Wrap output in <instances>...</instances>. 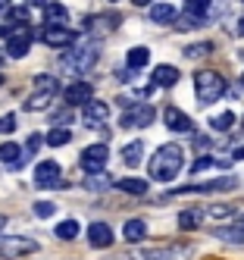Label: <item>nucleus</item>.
Returning a JSON list of instances; mask_svg holds the SVG:
<instances>
[{
	"label": "nucleus",
	"mask_w": 244,
	"mask_h": 260,
	"mask_svg": "<svg viewBox=\"0 0 244 260\" xmlns=\"http://www.w3.org/2000/svg\"><path fill=\"white\" fill-rule=\"evenodd\" d=\"M79 222H75V219H63L60 222V226H56V238H63V241H75V238H79Z\"/></svg>",
	"instance_id": "nucleus-27"
},
{
	"label": "nucleus",
	"mask_w": 244,
	"mask_h": 260,
	"mask_svg": "<svg viewBox=\"0 0 244 260\" xmlns=\"http://www.w3.org/2000/svg\"><path fill=\"white\" fill-rule=\"evenodd\" d=\"M82 119H85V125L97 128V125H103L110 119V107L103 101H91V104H85V116Z\"/></svg>",
	"instance_id": "nucleus-15"
},
{
	"label": "nucleus",
	"mask_w": 244,
	"mask_h": 260,
	"mask_svg": "<svg viewBox=\"0 0 244 260\" xmlns=\"http://www.w3.org/2000/svg\"><path fill=\"white\" fill-rule=\"evenodd\" d=\"M34 185L38 188H53V185H60V163L56 160H44L34 166Z\"/></svg>",
	"instance_id": "nucleus-10"
},
{
	"label": "nucleus",
	"mask_w": 244,
	"mask_h": 260,
	"mask_svg": "<svg viewBox=\"0 0 244 260\" xmlns=\"http://www.w3.org/2000/svg\"><path fill=\"white\" fill-rule=\"evenodd\" d=\"M206 22H210V19H206V13H191V10H188L185 16L176 19V28L179 31H194V28H203Z\"/></svg>",
	"instance_id": "nucleus-18"
},
{
	"label": "nucleus",
	"mask_w": 244,
	"mask_h": 260,
	"mask_svg": "<svg viewBox=\"0 0 244 260\" xmlns=\"http://www.w3.org/2000/svg\"><path fill=\"white\" fill-rule=\"evenodd\" d=\"M53 213H56V204H50V201H38V204H34V216L47 219V216H53Z\"/></svg>",
	"instance_id": "nucleus-34"
},
{
	"label": "nucleus",
	"mask_w": 244,
	"mask_h": 260,
	"mask_svg": "<svg viewBox=\"0 0 244 260\" xmlns=\"http://www.w3.org/2000/svg\"><path fill=\"white\" fill-rule=\"evenodd\" d=\"M44 25H63L66 19H69V10L63 7V4H47L44 7Z\"/></svg>",
	"instance_id": "nucleus-22"
},
{
	"label": "nucleus",
	"mask_w": 244,
	"mask_h": 260,
	"mask_svg": "<svg viewBox=\"0 0 244 260\" xmlns=\"http://www.w3.org/2000/svg\"><path fill=\"white\" fill-rule=\"evenodd\" d=\"M69 138H72L69 128H53V132H47V144L50 147H63V144H69Z\"/></svg>",
	"instance_id": "nucleus-33"
},
{
	"label": "nucleus",
	"mask_w": 244,
	"mask_h": 260,
	"mask_svg": "<svg viewBox=\"0 0 244 260\" xmlns=\"http://www.w3.org/2000/svg\"><path fill=\"white\" fill-rule=\"evenodd\" d=\"M116 188L119 191H125V194H135V198H144V194H150V185H147V179H119L116 182Z\"/></svg>",
	"instance_id": "nucleus-19"
},
{
	"label": "nucleus",
	"mask_w": 244,
	"mask_h": 260,
	"mask_svg": "<svg viewBox=\"0 0 244 260\" xmlns=\"http://www.w3.org/2000/svg\"><path fill=\"white\" fill-rule=\"evenodd\" d=\"M0 85H4V76H0Z\"/></svg>",
	"instance_id": "nucleus-44"
},
{
	"label": "nucleus",
	"mask_w": 244,
	"mask_h": 260,
	"mask_svg": "<svg viewBox=\"0 0 244 260\" xmlns=\"http://www.w3.org/2000/svg\"><path fill=\"white\" fill-rule=\"evenodd\" d=\"M38 251V241L22 238V235H0V257H22V254H34Z\"/></svg>",
	"instance_id": "nucleus-6"
},
{
	"label": "nucleus",
	"mask_w": 244,
	"mask_h": 260,
	"mask_svg": "<svg viewBox=\"0 0 244 260\" xmlns=\"http://www.w3.org/2000/svg\"><path fill=\"white\" fill-rule=\"evenodd\" d=\"M19 160H22V144H13V141L0 144V163H19Z\"/></svg>",
	"instance_id": "nucleus-26"
},
{
	"label": "nucleus",
	"mask_w": 244,
	"mask_h": 260,
	"mask_svg": "<svg viewBox=\"0 0 244 260\" xmlns=\"http://www.w3.org/2000/svg\"><path fill=\"white\" fill-rule=\"evenodd\" d=\"M122 235H125L128 241H141V238L147 235V222H144V219H128L125 226H122Z\"/></svg>",
	"instance_id": "nucleus-25"
},
{
	"label": "nucleus",
	"mask_w": 244,
	"mask_h": 260,
	"mask_svg": "<svg viewBox=\"0 0 244 260\" xmlns=\"http://www.w3.org/2000/svg\"><path fill=\"white\" fill-rule=\"evenodd\" d=\"M213 235L229 241V245H244V229L241 226H219V229H213Z\"/></svg>",
	"instance_id": "nucleus-24"
},
{
	"label": "nucleus",
	"mask_w": 244,
	"mask_h": 260,
	"mask_svg": "<svg viewBox=\"0 0 244 260\" xmlns=\"http://www.w3.org/2000/svg\"><path fill=\"white\" fill-rule=\"evenodd\" d=\"M176 82H179V69H172L169 63H163V66H157L150 72V85L154 88H172Z\"/></svg>",
	"instance_id": "nucleus-17"
},
{
	"label": "nucleus",
	"mask_w": 244,
	"mask_h": 260,
	"mask_svg": "<svg viewBox=\"0 0 244 260\" xmlns=\"http://www.w3.org/2000/svg\"><path fill=\"white\" fill-rule=\"evenodd\" d=\"M135 7H147V4H154V0H131Z\"/></svg>",
	"instance_id": "nucleus-39"
},
{
	"label": "nucleus",
	"mask_w": 244,
	"mask_h": 260,
	"mask_svg": "<svg viewBox=\"0 0 244 260\" xmlns=\"http://www.w3.org/2000/svg\"><path fill=\"white\" fill-rule=\"evenodd\" d=\"M91 94H94L91 82H72V85L66 88V104H69V107H85V104L94 101Z\"/></svg>",
	"instance_id": "nucleus-12"
},
{
	"label": "nucleus",
	"mask_w": 244,
	"mask_h": 260,
	"mask_svg": "<svg viewBox=\"0 0 244 260\" xmlns=\"http://www.w3.org/2000/svg\"><path fill=\"white\" fill-rule=\"evenodd\" d=\"M182 163H185L182 144H163V147H157V154L150 157V163H147L150 179H154V182H172L182 173Z\"/></svg>",
	"instance_id": "nucleus-1"
},
{
	"label": "nucleus",
	"mask_w": 244,
	"mask_h": 260,
	"mask_svg": "<svg viewBox=\"0 0 244 260\" xmlns=\"http://www.w3.org/2000/svg\"><path fill=\"white\" fill-rule=\"evenodd\" d=\"M188 257H194V248L185 245V241L166 248H138L128 254V260H188Z\"/></svg>",
	"instance_id": "nucleus-4"
},
{
	"label": "nucleus",
	"mask_w": 244,
	"mask_h": 260,
	"mask_svg": "<svg viewBox=\"0 0 244 260\" xmlns=\"http://www.w3.org/2000/svg\"><path fill=\"white\" fill-rule=\"evenodd\" d=\"M213 47L210 44H200V47H185V57H206Z\"/></svg>",
	"instance_id": "nucleus-35"
},
{
	"label": "nucleus",
	"mask_w": 244,
	"mask_h": 260,
	"mask_svg": "<svg viewBox=\"0 0 244 260\" xmlns=\"http://www.w3.org/2000/svg\"><path fill=\"white\" fill-rule=\"evenodd\" d=\"M110 157V147L107 144H91L85 147V154H82V170L91 176V173H103V163Z\"/></svg>",
	"instance_id": "nucleus-9"
},
{
	"label": "nucleus",
	"mask_w": 244,
	"mask_h": 260,
	"mask_svg": "<svg viewBox=\"0 0 244 260\" xmlns=\"http://www.w3.org/2000/svg\"><path fill=\"white\" fill-rule=\"evenodd\" d=\"M50 101H53V94H44V91H34V94L25 101V110H31V113H34V110H47V107H50Z\"/></svg>",
	"instance_id": "nucleus-31"
},
{
	"label": "nucleus",
	"mask_w": 244,
	"mask_h": 260,
	"mask_svg": "<svg viewBox=\"0 0 244 260\" xmlns=\"http://www.w3.org/2000/svg\"><path fill=\"white\" fill-rule=\"evenodd\" d=\"M100 57V44L97 41H85V44H72V50H66L60 57V69L72 72V76H85V72L94 69Z\"/></svg>",
	"instance_id": "nucleus-2"
},
{
	"label": "nucleus",
	"mask_w": 244,
	"mask_h": 260,
	"mask_svg": "<svg viewBox=\"0 0 244 260\" xmlns=\"http://www.w3.org/2000/svg\"><path fill=\"white\" fill-rule=\"evenodd\" d=\"M166 125L172 128V132H194V122H191V116L185 113V110H179V107H166Z\"/></svg>",
	"instance_id": "nucleus-14"
},
{
	"label": "nucleus",
	"mask_w": 244,
	"mask_h": 260,
	"mask_svg": "<svg viewBox=\"0 0 244 260\" xmlns=\"http://www.w3.org/2000/svg\"><path fill=\"white\" fill-rule=\"evenodd\" d=\"M203 210L200 207H191V210H182L179 213V229H185V232H191V229H197L200 222H203Z\"/></svg>",
	"instance_id": "nucleus-20"
},
{
	"label": "nucleus",
	"mask_w": 244,
	"mask_h": 260,
	"mask_svg": "<svg viewBox=\"0 0 244 260\" xmlns=\"http://www.w3.org/2000/svg\"><path fill=\"white\" fill-rule=\"evenodd\" d=\"M225 88H229L225 79L219 76V72H213V69H200L194 76V98H197L200 107H210L213 101H219L225 94Z\"/></svg>",
	"instance_id": "nucleus-3"
},
{
	"label": "nucleus",
	"mask_w": 244,
	"mask_h": 260,
	"mask_svg": "<svg viewBox=\"0 0 244 260\" xmlns=\"http://www.w3.org/2000/svg\"><path fill=\"white\" fill-rule=\"evenodd\" d=\"M238 31H241V35H244V19H241V22H238Z\"/></svg>",
	"instance_id": "nucleus-43"
},
{
	"label": "nucleus",
	"mask_w": 244,
	"mask_h": 260,
	"mask_svg": "<svg viewBox=\"0 0 244 260\" xmlns=\"http://www.w3.org/2000/svg\"><path fill=\"white\" fill-rule=\"evenodd\" d=\"M88 241H91V248H110L113 245V229L107 226V222L94 219L88 226Z\"/></svg>",
	"instance_id": "nucleus-13"
},
{
	"label": "nucleus",
	"mask_w": 244,
	"mask_h": 260,
	"mask_svg": "<svg viewBox=\"0 0 244 260\" xmlns=\"http://www.w3.org/2000/svg\"><path fill=\"white\" fill-rule=\"evenodd\" d=\"M147 63H150V50H147V47H131V50H128V57H125V66H128V69L138 72V69H144Z\"/></svg>",
	"instance_id": "nucleus-23"
},
{
	"label": "nucleus",
	"mask_w": 244,
	"mask_h": 260,
	"mask_svg": "<svg viewBox=\"0 0 244 260\" xmlns=\"http://www.w3.org/2000/svg\"><path fill=\"white\" fill-rule=\"evenodd\" d=\"M238 179L235 176H222V179H213V182H200V185H185V188H176L169 191L166 198H182V194H203V191H229L235 188Z\"/></svg>",
	"instance_id": "nucleus-5"
},
{
	"label": "nucleus",
	"mask_w": 244,
	"mask_h": 260,
	"mask_svg": "<svg viewBox=\"0 0 244 260\" xmlns=\"http://www.w3.org/2000/svg\"><path fill=\"white\" fill-rule=\"evenodd\" d=\"M241 82H244V76H241Z\"/></svg>",
	"instance_id": "nucleus-45"
},
{
	"label": "nucleus",
	"mask_w": 244,
	"mask_h": 260,
	"mask_svg": "<svg viewBox=\"0 0 244 260\" xmlns=\"http://www.w3.org/2000/svg\"><path fill=\"white\" fill-rule=\"evenodd\" d=\"M185 4H188V10H191V13H203L206 7H210V0H185Z\"/></svg>",
	"instance_id": "nucleus-36"
},
{
	"label": "nucleus",
	"mask_w": 244,
	"mask_h": 260,
	"mask_svg": "<svg viewBox=\"0 0 244 260\" xmlns=\"http://www.w3.org/2000/svg\"><path fill=\"white\" fill-rule=\"evenodd\" d=\"M34 91H44V94H56L60 85H56L53 76H34Z\"/></svg>",
	"instance_id": "nucleus-32"
},
{
	"label": "nucleus",
	"mask_w": 244,
	"mask_h": 260,
	"mask_svg": "<svg viewBox=\"0 0 244 260\" xmlns=\"http://www.w3.org/2000/svg\"><path fill=\"white\" fill-rule=\"evenodd\" d=\"M147 19L157 22V25H176L179 10L172 4H154V7H150V13H147Z\"/></svg>",
	"instance_id": "nucleus-16"
},
{
	"label": "nucleus",
	"mask_w": 244,
	"mask_h": 260,
	"mask_svg": "<svg viewBox=\"0 0 244 260\" xmlns=\"http://www.w3.org/2000/svg\"><path fill=\"white\" fill-rule=\"evenodd\" d=\"M85 188H88V191H107V188H110V176H107V173H91V176L85 179Z\"/></svg>",
	"instance_id": "nucleus-28"
},
{
	"label": "nucleus",
	"mask_w": 244,
	"mask_h": 260,
	"mask_svg": "<svg viewBox=\"0 0 244 260\" xmlns=\"http://www.w3.org/2000/svg\"><path fill=\"white\" fill-rule=\"evenodd\" d=\"M10 10V0H0V13H7Z\"/></svg>",
	"instance_id": "nucleus-41"
},
{
	"label": "nucleus",
	"mask_w": 244,
	"mask_h": 260,
	"mask_svg": "<svg viewBox=\"0 0 244 260\" xmlns=\"http://www.w3.org/2000/svg\"><path fill=\"white\" fill-rule=\"evenodd\" d=\"M28 50H31V35H28V28H22V31H13V35H10V41H7V57H13V60H22Z\"/></svg>",
	"instance_id": "nucleus-11"
},
{
	"label": "nucleus",
	"mask_w": 244,
	"mask_h": 260,
	"mask_svg": "<svg viewBox=\"0 0 244 260\" xmlns=\"http://www.w3.org/2000/svg\"><path fill=\"white\" fill-rule=\"evenodd\" d=\"M232 125H235V113H229V110H225V113H216V116L210 119V128H213V132H229Z\"/></svg>",
	"instance_id": "nucleus-29"
},
{
	"label": "nucleus",
	"mask_w": 244,
	"mask_h": 260,
	"mask_svg": "<svg viewBox=\"0 0 244 260\" xmlns=\"http://www.w3.org/2000/svg\"><path fill=\"white\" fill-rule=\"evenodd\" d=\"M203 170H229V160H213V157H197L194 160V173Z\"/></svg>",
	"instance_id": "nucleus-30"
},
{
	"label": "nucleus",
	"mask_w": 244,
	"mask_h": 260,
	"mask_svg": "<svg viewBox=\"0 0 244 260\" xmlns=\"http://www.w3.org/2000/svg\"><path fill=\"white\" fill-rule=\"evenodd\" d=\"M41 41L50 44V47H72L79 41V35L72 28H66V25H44L41 28Z\"/></svg>",
	"instance_id": "nucleus-8"
},
{
	"label": "nucleus",
	"mask_w": 244,
	"mask_h": 260,
	"mask_svg": "<svg viewBox=\"0 0 244 260\" xmlns=\"http://www.w3.org/2000/svg\"><path fill=\"white\" fill-rule=\"evenodd\" d=\"M25 4H31V7H47V0H25Z\"/></svg>",
	"instance_id": "nucleus-38"
},
{
	"label": "nucleus",
	"mask_w": 244,
	"mask_h": 260,
	"mask_svg": "<svg viewBox=\"0 0 244 260\" xmlns=\"http://www.w3.org/2000/svg\"><path fill=\"white\" fill-rule=\"evenodd\" d=\"M7 229V216H0V232H4Z\"/></svg>",
	"instance_id": "nucleus-42"
},
{
	"label": "nucleus",
	"mask_w": 244,
	"mask_h": 260,
	"mask_svg": "<svg viewBox=\"0 0 244 260\" xmlns=\"http://www.w3.org/2000/svg\"><path fill=\"white\" fill-rule=\"evenodd\" d=\"M16 128V116H4L0 119V132H13Z\"/></svg>",
	"instance_id": "nucleus-37"
},
{
	"label": "nucleus",
	"mask_w": 244,
	"mask_h": 260,
	"mask_svg": "<svg viewBox=\"0 0 244 260\" xmlns=\"http://www.w3.org/2000/svg\"><path fill=\"white\" fill-rule=\"evenodd\" d=\"M235 160H244V144H241L238 151H235Z\"/></svg>",
	"instance_id": "nucleus-40"
},
{
	"label": "nucleus",
	"mask_w": 244,
	"mask_h": 260,
	"mask_svg": "<svg viewBox=\"0 0 244 260\" xmlns=\"http://www.w3.org/2000/svg\"><path fill=\"white\" fill-rule=\"evenodd\" d=\"M150 122H154V107H150V104L128 107L125 113H122V119H119L122 128H147Z\"/></svg>",
	"instance_id": "nucleus-7"
},
{
	"label": "nucleus",
	"mask_w": 244,
	"mask_h": 260,
	"mask_svg": "<svg viewBox=\"0 0 244 260\" xmlns=\"http://www.w3.org/2000/svg\"><path fill=\"white\" fill-rule=\"evenodd\" d=\"M141 157H144V141H128L125 147H122V163L125 166H138L141 163Z\"/></svg>",
	"instance_id": "nucleus-21"
}]
</instances>
